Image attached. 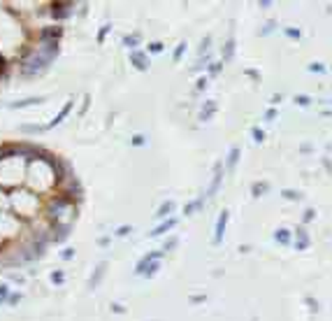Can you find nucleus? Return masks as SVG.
<instances>
[{
    "instance_id": "f03ea898",
    "label": "nucleus",
    "mask_w": 332,
    "mask_h": 321,
    "mask_svg": "<svg viewBox=\"0 0 332 321\" xmlns=\"http://www.w3.org/2000/svg\"><path fill=\"white\" fill-rule=\"evenodd\" d=\"M7 203H9L7 212L14 214L19 221H24V223L42 216V196L33 193L26 187H17V188H12V191H7Z\"/></svg>"
},
{
    "instance_id": "4468645a",
    "label": "nucleus",
    "mask_w": 332,
    "mask_h": 321,
    "mask_svg": "<svg viewBox=\"0 0 332 321\" xmlns=\"http://www.w3.org/2000/svg\"><path fill=\"white\" fill-rule=\"evenodd\" d=\"M70 112H72V100H68V103L61 107V112H58V114H56L51 121L47 124V131H51V128H56L58 124H63V121H65V116L70 114Z\"/></svg>"
},
{
    "instance_id": "c9c22d12",
    "label": "nucleus",
    "mask_w": 332,
    "mask_h": 321,
    "mask_svg": "<svg viewBox=\"0 0 332 321\" xmlns=\"http://www.w3.org/2000/svg\"><path fill=\"white\" fill-rule=\"evenodd\" d=\"M251 135H254L255 142H262V140H265V131H260L258 126H254V128H251Z\"/></svg>"
},
{
    "instance_id": "9b49d317",
    "label": "nucleus",
    "mask_w": 332,
    "mask_h": 321,
    "mask_svg": "<svg viewBox=\"0 0 332 321\" xmlns=\"http://www.w3.org/2000/svg\"><path fill=\"white\" fill-rule=\"evenodd\" d=\"M72 228L70 226H51V233H49V238H51V244H61V242H65L68 238H70Z\"/></svg>"
},
{
    "instance_id": "2eb2a0df",
    "label": "nucleus",
    "mask_w": 332,
    "mask_h": 321,
    "mask_svg": "<svg viewBox=\"0 0 332 321\" xmlns=\"http://www.w3.org/2000/svg\"><path fill=\"white\" fill-rule=\"evenodd\" d=\"M107 272V261H102V263H98L96 270H93V275H91V279H88V286L91 289H96V286H100V282H102V277H105Z\"/></svg>"
},
{
    "instance_id": "58836bf2",
    "label": "nucleus",
    "mask_w": 332,
    "mask_h": 321,
    "mask_svg": "<svg viewBox=\"0 0 332 321\" xmlns=\"http://www.w3.org/2000/svg\"><path fill=\"white\" fill-rule=\"evenodd\" d=\"M274 28H277V21H267V24L262 26L260 35H262V37H265V35H270V33H272V30H274Z\"/></svg>"
},
{
    "instance_id": "a19ab883",
    "label": "nucleus",
    "mask_w": 332,
    "mask_h": 321,
    "mask_svg": "<svg viewBox=\"0 0 332 321\" xmlns=\"http://www.w3.org/2000/svg\"><path fill=\"white\" fill-rule=\"evenodd\" d=\"M21 298H24V295H21V294H9V298H7V305H12V307H17V305L21 303Z\"/></svg>"
},
{
    "instance_id": "a18cd8bd",
    "label": "nucleus",
    "mask_w": 332,
    "mask_h": 321,
    "mask_svg": "<svg viewBox=\"0 0 332 321\" xmlns=\"http://www.w3.org/2000/svg\"><path fill=\"white\" fill-rule=\"evenodd\" d=\"M130 231H132V226H119V228H116V235H119V238H126Z\"/></svg>"
},
{
    "instance_id": "13d9d810",
    "label": "nucleus",
    "mask_w": 332,
    "mask_h": 321,
    "mask_svg": "<svg viewBox=\"0 0 332 321\" xmlns=\"http://www.w3.org/2000/svg\"><path fill=\"white\" fill-rule=\"evenodd\" d=\"M258 5H260L262 9H267V7H272V2L270 0H260V2H258Z\"/></svg>"
},
{
    "instance_id": "bf43d9fd",
    "label": "nucleus",
    "mask_w": 332,
    "mask_h": 321,
    "mask_svg": "<svg viewBox=\"0 0 332 321\" xmlns=\"http://www.w3.org/2000/svg\"><path fill=\"white\" fill-rule=\"evenodd\" d=\"M300 149H302V152H305V154H309V152H311V144H302Z\"/></svg>"
},
{
    "instance_id": "39448f33",
    "label": "nucleus",
    "mask_w": 332,
    "mask_h": 321,
    "mask_svg": "<svg viewBox=\"0 0 332 321\" xmlns=\"http://www.w3.org/2000/svg\"><path fill=\"white\" fill-rule=\"evenodd\" d=\"M17 68H19V75L24 77V80H35V77H42L44 72L49 70V65L51 61L49 58H44V54L37 49L33 42H28L24 47V52L17 56Z\"/></svg>"
},
{
    "instance_id": "79ce46f5",
    "label": "nucleus",
    "mask_w": 332,
    "mask_h": 321,
    "mask_svg": "<svg viewBox=\"0 0 332 321\" xmlns=\"http://www.w3.org/2000/svg\"><path fill=\"white\" fill-rule=\"evenodd\" d=\"M61 259H63V261H72V259H75V247H68V249H63V251H61Z\"/></svg>"
},
{
    "instance_id": "e433bc0d",
    "label": "nucleus",
    "mask_w": 332,
    "mask_h": 321,
    "mask_svg": "<svg viewBox=\"0 0 332 321\" xmlns=\"http://www.w3.org/2000/svg\"><path fill=\"white\" fill-rule=\"evenodd\" d=\"M314 219H316V210H311V207L305 210V214H302V223H309V221H314Z\"/></svg>"
},
{
    "instance_id": "5701e85b",
    "label": "nucleus",
    "mask_w": 332,
    "mask_h": 321,
    "mask_svg": "<svg viewBox=\"0 0 332 321\" xmlns=\"http://www.w3.org/2000/svg\"><path fill=\"white\" fill-rule=\"evenodd\" d=\"M44 98H40V96H33V98H26V100H17V103H12V109H21V107H30V105H40Z\"/></svg>"
},
{
    "instance_id": "423d86ee",
    "label": "nucleus",
    "mask_w": 332,
    "mask_h": 321,
    "mask_svg": "<svg viewBox=\"0 0 332 321\" xmlns=\"http://www.w3.org/2000/svg\"><path fill=\"white\" fill-rule=\"evenodd\" d=\"M63 26L61 24H47V26H37V30L30 33V42H61Z\"/></svg>"
},
{
    "instance_id": "c756f323",
    "label": "nucleus",
    "mask_w": 332,
    "mask_h": 321,
    "mask_svg": "<svg viewBox=\"0 0 332 321\" xmlns=\"http://www.w3.org/2000/svg\"><path fill=\"white\" fill-rule=\"evenodd\" d=\"M9 294H12V289H9V284H0V305H7Z\"/></svg>"
},
{
    "instance_id": "72a5a7b5",
    "label": "nucleus",
    "mask_w": 332,
    "mask_h": 321,
    "mask_svg": "<svg viewBox=\"0 0 332 321\" xmlns=\"http://www.w3.org/2000/svg\"><path fill=\"white\" fill-rule=\"evenodd\" d=\"M221 68H223V61H216V63H207V70H209V75H219Z\"/></svg>"
},
{
    "instance_id": "4be33fe9",
    "label": "nucleus",
    "mask_w": 332,
    "mask_h": 321,
    "mask_svg": "<svg viewBox=\"0 0 332 321\" xmlns=\"http://www.w3.org/2000/svg\"><path fill=\"white\" fill-rule=\"evenodd\" d=\"M221 56H223V61H232V56H235V37H230L226 45H223Z\"/></svg>"
},
{
    "instance_id": "6e6552de",
    "label": "nucleus",
    "mask_w": 332,
    "mask_h": 321,
    "mask_svg": "<svg viewBox=\"0 0 332 321\" xmlns=\"http://www.w3.org/2000/svg\"><path fill=\"white\" fill-rule=\"evenodd\" d=\"M228 219H230V212L223 210L216 219V231H214V244H221L223 242V235H226V228H228Z\"/></svg>"
},
{
    "instance_id": "c03bdc74",
    "label": "nucleus",
    "mask_w": 332,
    "mask_h": 321,
    "mask_svg": "<svg viewBox=\"0 0 332 321\" xmlns=\"http://www.w3.org/2000/svg\"><path fill=\"white\" fill-rule=\"evenodd\" d=\"M177 244H179V240H177V238H170V240H167V242H165V247H163V249H160V251H163V254H165V251H170V249H175Z\"/></svg>"
},
{
    "instance_id": "de8ad7c7",
    "label": "nucleus",
    "mask_w": 332,
    "mask_h": 321,
    "mask_svg": "<svg viewBox=\"0 0 332 321\" xmlns=\"http://www.w3.org/2000/svg\"><path fill=\"white\" fill-rule=\"evenodd\" d=\"M309 72H325V65L323 63H311V65H309Z\"/></svg>"
},
{
    "instance_id": "a878e982",
    "label": "nucleus",
    "mask_w": 332,
    "mask_h": 321,
    "mask_svg": "<svg viewBox=\"0 0 332 321\" xmlns=\"http://www.w3.org/2000/svg\"><path fill=\"white\" fill-rule=\"evenodd\" d=\"M158 268H160V261H151L147 268H144V272H142V277H147V279H151V277L158 272Z\"/></svg>"
},
{
    "instance_id": "7c9ffc66",
    "label": "nucleus",
    "mask_w": 332,
    "mask_h": 321,
    "mask_svg": "<svg viewBox=\"0 0 332 321\" xmlns=\"http://www.w3.org/2000/svg\"><path fill=\"white\" fill-rule=\"evenodd\" d=\"M283 35L288 37V40H300L302 37V33H300V28H283Z\"/></svg>"
},
{
    "instance_id": "20e7f679",
    "label": "nucleus",
    "mask_w": 332,
    "mask_h": 321,
    "mask_svg": "<svg viewBox=\"0 0 332 321\" xmlns=\"http://www.w3.org/2000/svg\"><path fill=\"white\" fill-rule=\"evenodd\" d=\"M26 188H30L37 196H49L56 188V177H53L51 168L47 160H28L26 163Z\"/></svg>"
},
{
    "instance_id": "6e6d98bb",
    "label": "nucleus",
    "mask_w": 332,
    "mask_h": 321,
    "mask_svg": "<svg viewBox=\"0 0 332 321\" xmlns=\"http://www.w3.org/2000/svg\"><path fill=\"white\" fill-rule=\"evenodd\" d=\"M98 244H100V247H107V244H109V238H107V235H102V238L98 240Z\"/></svg>"
},
{
    "instance_id": "37998d69",
    "label": "nucleus",
    "mask_w": 332,
    "mask_h": 321,
    "mask_svg": "<svg viewBox=\"0 0 332 321\" xmlns=\"http://www.w3.org/2000/svg\"><path fill=\"white\" fill-rule=\"evenodd\" d=\"M163 49H165V45H163V42H151V45H149V52H151V54H160Z\"/></svg>"
},
{
    "instance_id": "4c0bfd02",
    "label": "nucleus",
    "mask_w": 332,
    "mask_h": 321,
    "mask_svg": "<svg viewBox=\"0 0 332 321\" xmlns=\"http://www.w3.org/2000/svg\"><path fill=\"white\" fill-rule=\"evenodd\" d=\"M9 282H14V284H24V282H26V277L21 275V272H9Z\"/></svg>"
},
{
    "instance_id": "f704fd0d",
    "label": "nucleus",
    "mask_w": 332,
    "mask_h": 321,
    "mask_svg": "<svg viewBox=\"0 0 332 321\" xmlns=\"http://www.w3.org/2000/svg\"><path fill=\"white\" fill-rule=\"evenodd\" d=\"M109 30H112V26H109V24H105V26L98 30V42H100V45L105 42V37H107V33H109Z\"/></svg>"
},
{
    "instance_id": "7ed1b4c3",
    "label": "nucleus",
    "mask_w": 332,
    "mask_h": 321,
    "mask_svg": "<svg viewBox=\"0 0 332 321\" xmlns=\"http://www.w3.org/2000/svg\"><path fill=\"white\" fill-rule=\"evenodd\" d=\"M77 207L72 200H68L61 193H49V196L42 198V216L51 226H75L77 221Z\"/></svg>"
},
{
    "instance_id": "412c9836",
    "label": "nucleus",
    "mask_w": 332,
    "mask_h": 321,
    "mask_svg": "<svg viewBox=\"0 0 332 321\" xmlns=\"http://www.w3.org/2000/svg\"><path fill=\"white\" fill-rule=\"evenodd\" d=\"M172 212H175V200H165L163 205L158 207L156 216H158V219H167V216H170Z\"/></svg>"
},
{
    "instance_id": "f8f14e48",
    "label": "nucleus",
    "mask_w": 332,
    "mask_h": 321,
    "mask_svg": "<svg viewBox=\"0 0 332 321\" xmlns=\"http://www.w3.org/2000/svg\"><path fill=\"white\" fill-rule=\"evenodd\" d=\"M130 63L137 68V70H149V54L147 52H140V49H132L130 52Z\"/></svg>"
},
{
    "instance_id": "473e14b6",
    "label": "nucleus",
    "mask_w": 332,
    "mask_h": 321,
    "mask_svg": "<svg viewBox=\"0 0 332 321\" xmlns=\"http://www.w3.org/2000/svg\"><path fill=\"white\" fill-rule=\"evenodd\" d=\"M295 105L309 107V105H311V98H309V96H305V93H300V96H295Z\"/></svg>"
},
{
    "instance_id": "a211bd4d",
    "label": "nucleus",
    "mask_w": 332,
    "mask_h": 321,
    "mask_svg": "<svg viewBox=\"0 0 332 321\" xmlns=\"http://www.w3.org/2000/svg\"><path fill=\"white\" fill-rule=\"evenodd\" d=\"M239 147H232L230 152H228V159H226V170L228 172H232L235 170V165H237V160H239Z\"/></svg>"
},
{
    "instance_id": "cd10ccee",
    "label": "nucleus",
    "mask_w": 332,
    "mask_h": 321,
    "mask_svg": "<svg viewBox=\"0 0 332 321\" xmlns=\"http://www.w3.org/2000/svg\"><path fill=\"white\" fill-rule=\"evenodd\" d=\"M281 196L286 198V200H293V203L302 200V193H300V191H295V188H283V191H281Z\"/></svg>"
},
{
    "instance_id": "09e8293b",
    "label": "nucleus",
    "mask_w": 332,
    "mask_h": 321,
    "mask_svg": "<svg viewBox=\"0 0 332 321\" xmlns=\"http://www.w3.org/2000/svg\"><path fill=\"white\" fill-rule=\"evenodd\" d=\"M209 42H211V35H207V37H204V40H202L200 54H204V52H209Z\"/></svg>"
},
{
    "instance_id": "393cba45",
    "label": "nucleus",
    "mask_w": 332,
    "mask_h": 321,
    "mask_svg": "<svg viewBox=\"0 0 332 321\" xmlns=\"http://www.w3.org/2000/svg\"><path fill=\"white\" fill-rule=\"evenodd\" d=\"M123 45L128 47V49H137V45H140V33H132V35H126L123 37Z\"/></svg>"
},
{
    "instance_id": "9d476101",
    "label": "nucleus",
    "mask_w": 332,
    "mask_h": 321,
    "mask_svg": "<svg viewBox=\"0 0 332 321\" xmlns=\"http://www.w3.org/2000/svg\"><path fill=\"white\" fill-rule=\"evenodd\" d=\"M290 244H295L297 251L309 249V244H311V238H309V233H306L305 226H297V228H295V240L290 242Z\"/></svg>"
},
{
    "instance_id": "0eeeda50",
    "label": "nucleus",
    "mask_w": 332,
    "mask_h": 321,
    "mask_svg": "<svg viewBox=\"0 0 332 321\" xmlns=\"http://www.w3.org/2000/svg\"><path fill=\"white\" fill-rule=\"evenodd\" d=\"M75 2L72 0H58V2H49V7H47V12H49V17L53 19V21H65V19H70L72 14H75Z\"/></svg>"
},
{
    "instance_id": "f257e3e1",
    "label": "nucleus",
    "mask_w": 332,
    "mask_h": 321,
    "mask_svg": "<svg viewBox=\"0 0 332 321\" xmlns=\"http://www.w3.org/2000/svg\"><path fill=\"white\" fill-rule=\"evenodd\" d=\"M28 42H30V28L21 21L19 12L9 5H0V56L14 63Z\"/></svg>"
},
{
    "instance_id": "1a4fd4ad",
    "label": "nucleus",
    "mask_w": 332,
    "mask_h": 321,
    "mask_svg": "<svg viewBox=\"0 0 332 321\" xmlns=\"http://www.w3.org/2000/svg\"><path fill=\"white\" fill-rule=\"evenodd\" d=\"M221 179H223V163H216L214 165V179H211V184H209V188H207V193L202 198H214L216 196V191H219V187H221Z\"/></svg>"
},
{
    "instance_id": "f3484780",
    "label": "nucleus",
    "mask_w": 332,
    "mask_h": 321,
    "mask_svg": "<svg viewBox=\"0 0 332 321\" xmlns=\"http://www.w3.org/2000/svg\"><path fill=\"white\" fill-rule=\"evenodd\" d=\"M274 240L279 242V244H283V247H288L290 242H293V233L288 228H277L274 231Z\"/></svg>"
},
{
    "instance_id": "aec40b11",
    "label": "nucleus",
    "mask_w": 332,
    "mask_h": 321,
    "mask_svg": "<svg viewBox=\"0 0 332 321\" xmlns=\"http://www.w3.org/2000/svg\"><path fill=\"white\" fill-rule=\"evenodd\" d=\"M19 131H21V133H26V135H40V133H44V131H47V126H37V124H21V126H19Z\"/></svg>"
},
{
    "instance_id": "864d4df0",
    "label": "nucleus",
    "mask_w": 332,
    "mask_h": 321,
    "mask_svg": "<svg viewBox=\"0 0 332 321\" xmlns=\"http://www.w3.org/2000/svg\"><path fill=\"white\" fill-rule=\"evenodd\" d=\"M195 89H198V91H204V89H207V77H200V80H198V86H195Z\"/></svg>"
},
{
    "instance_id": "49530a36",
    "label": "nucleus",
    "mask_w": 332,
    "mask_h": 321,
    "mask_svg": "<svg viewBox=\"0 0 332 321\" xmlns=\"http://www.w3.org/2000/svg\"><path fill=\"white\" fill-rule=\"evenodd\" d=\"M244 75H246V77H251V80H255V81H260V72L254 70V68H249V70H244Z\"/></svg>"
},
{
    "instance_id": "5fc2aeb1",
    "label": "nucleus",
    "mask_w": 332,
    "mask_h": 321,
    "mask_svg": "<svg viewBox=\"0 0 332 321\" xmlns=\"http://www.w3.org/2000/svg\"><path fill=\"white\" fill-rule=\"evenodd\" d=\"M204 300H207V298H204V295H202V294H195V295H191V303H204Z\"/></svg>"
},
{
    "instance_id": "b1692460",
    "label": "nucleus",
    "mask_w": 332,
    "mask_h": 321,
    "mask_svg": "<svg viewBox=\"0 0 332 321\" xmlns=\"http://www.w3.org/2000/svg\"><path fill=\"white\" fill-rule=\"evenodd\" d=\"M267 188H270V184L267 182H255L254 187H251V193H254V198H260L267 193Z\"/></svg>"
},
{
    "instance_id": "603ef678",
    "label": "nucleus",
    "mask_w": 332,
    "mask_h": 321,
    "mask_svg": "<svg viewBox=\"0 0 332 321\" xmlns=\"http://www.w3.org/2000/svg\"><path fill=\"white\" fill-rule=\"evenodd\" d=\"M112 312H116V314H123V312H126V307H123L121 303H112Z\"/></svg>"
},
{
    "instance_id": "4d7b16f0",
    "label": "nucleus",
    "mask_w": 332,
    "mask_h": 321,
    "mask_svg": "<svg viewBox=\"0 0 332 321\" xmlns=\"http://www.w3.org/2000/svg\"><path fill=\"white\" fill-rule=\"evenodd\" d=\"M270 103H272V105H277V103H281V93H274V96L270 98Z\"/></svg>"
},
{
    "instance_id": "8fccbe9b",
    "label": "nucleus",
    "mask_w": 332,
    "mask_h": 321,
    "mask_svg": "<svg viewBox=\"0 0 332 321\" xmlns=\"http://www.w3.org/2000/svg\"><path fill=\"white\" fill-rule=\"evenodd\" d=\"M265 119H267V121H274V119H277V109H274V107H270V109L265 112Z\"/></svg>"
},
{
    "instance_id": "bb28decb",
    "label": "nucleus",
    "mask_w": 332,
    "mask_h": 321,
    "mask_svg": "<svg viewBox=\"0 0 332 321\" xmlns=\"http://www.w3.org/2000/svg\"><path fill=\"white\" fill-rule=\"evenodd\" d=\"M202 205H204V198H198V200H191V203H188V205L184 207V212H186V214H195V212H198V210H200Z\"/></svg>"
},
{
    "instance_id": "ea45409f",
    "label": "nucleus",
    "mask_w": 332,
    "mask_h": 321,
    "mask_svg": "<svg viewBox=\"0 0 332 321\" xmlns=\"http://www.w3.org/2000/svg\"><path fill=\"white\" fill-rule=\"evenodd\" d=\"M147 142V137H144V135L142 133H137V135H132V140H130V144L132 147H142V144Z\"/></svg>"
},
{
    "instance_id": "6ab92c4d",
    "label": "nucleus",
    "mask_w": 332,
    "mask_h": 321,
    "mask_svg": "<svg viewBox=\"0 0 332 321\" xmlns=\"http://www.w3.org/2000/svg\"><path fill=\"white\" fill-rule=\"evenodd\" d=\"M214 114H216V103H214V100H207L204 107L200 109V121H209Z\"/></svg>"
},
{
    "instance_id": "dca6fc26",
    "label": "nucleus",
    "mask_w": 332,
    "mask_h": 321,
    "mask_svg": "<svg viewBox=\"0 0 332 321\" xmlns=\"http://www.w3.org/2000/svg\"><path fill=\"white\" fill-rule=\"evenodd\" d=\"M160 259H163V251H149L147 256H142L140 259V263H137V268H135V272L142 275V272H144V268H147L151 261H160Z\"/></svg>"
},
{
    "instance_id": "2f4dec72",
    "label": "nucleus",
    "mask_w": 332,
    "mask_h": 321,
    "mask_svg": "<svg viewBox=\"0 0 332 321\" xmlns=\"http://www.w3.org/2000/svg\"><path fill=\"white\" fill-rule=\"evenodd\" d=\"M184 52H186V42H179V45H177V49H175V54H172V61L179 63V61H181V56H184Z\"/></svg>"
},
{
    "instance_id": "3c124183",
    "label": "nucleus",
    "mask_w": 332,
    "mask_h": 321,
    "mask_svg": "<svg viewBox=\"0 0 332 321\" xmlns=\"http://www.w3.org/2000/svg\"><path fill=\"white\" fill-rule=\"evenodd\" d=\"M306 303H309V310H311V312H318V303H316V300L311 298V295L306 298Z\"/></svg>"
},
{
    "instance_id": "ddd939ff",
    "label": "nucleus",
    "mask_w": 332,
    "mask_h": 321,
    "mask_svg": "<svg viewBox=\"0 0 332 321\" xmlns=\"http://www.w3.org/2000/svg\"><path fill=\"white\" fill-rule=\"evenodd\" d=\"M175 226H177V219L175 216H167V219H163V223H158L156 228L149 233V238H160V235H165L167 231H172Z\"/></svg>"
},
{
    "instance_id": "c85d7f7f",
    "label": "nucleus",
    "mask_w": 332,
    "mask_h": 321,
    "mask_svg": "<svg viewBox=\"0 0 332 321\" xmlns=\"http://www.w3.org/2000/svg\"><path fill=\"white\" fill-rule=\"evenodd\" d=\"M51 284H56V286L65 284V272H63V270H53L51 272Z\"/></svg>"
}]
</instances>
